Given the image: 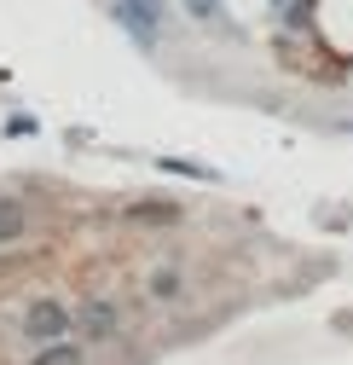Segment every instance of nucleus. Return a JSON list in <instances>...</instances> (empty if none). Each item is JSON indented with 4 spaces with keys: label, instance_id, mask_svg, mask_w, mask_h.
<instances>
[{
    "label": "nucleus",
    "instance_id": "obj_4",
    "mask_svg": "<svg viewBox=\"0 0 353 365\" xmlns=\"http://www.w3.org/2000/svg\"><path fill=\"white\" fill-rule=\"evenodd\" d=\"M23 226H29L23 203H18V197H0V244H18V238H23Z\"/></svg>",
    "mask_w": 353,
    "mask_h": 365
},
{
    "label": "nucleus",
    "instance_id": "obj_3",
    "mask_svg": "<svg viewBox=\"0 0 353 365\" xmlns=\"http://www.w3.org/2000/svg\"><path fill=\"white\" fill-rule=\"evenodd\" d=\"M122 24H134L139 41L157 35V0H122Z\"/></svg>",
    "mask_w": 353,
    "mask_h": 365
},
{
    "label": "nucleus",
    "instance_id": "obj_5",
    "mask_svg": "<svg viewBox=\"0 0 353 365\" xmlns=\"http://www.w3.org/2000/svg\"><path fill=\"white\" fill-rule=\"evenodd\" d=\"M35 365H81V348L75 342H47L35 354Z\"/></svg>",
    "mask_w": 353,
    "mask_h": 365
},
{
    "label": "nucleus",
    "instance_id": "obj_1",
    "mask_svg": "<svg viewBox=\"0 0 353 365\" xmlns=\"http://www.w3.org/2000/svg\"><path fill=\"white\" fill-rule=\"evenodd\" d=\"M23 331H29V342H41V348H47V342H64V336H70V313H64L58 302H35V307L23 313Z\"/></svg>",
    "mask_w": 353,
    "mask_h": 365
},
{
    "label": "nucleus",
    "instance_id": "obj_2",
    "mask_svg": "<svg viewBox=\"0 0 353 365\" xmlns=\"http://www.w3.org/2000/svg\"><path fill=\"white\" fill-rule=\"evenodd\" d=\"M81 336H99V342L116 336V307L110 302H87L81 307Z\"/></svg>",
    "mask_w": 353,
    "mask_h": 365
},
{
    "label": "nucleus",
    "instance_id": "obj_6",
    "mask_svg": "<svg viewBox=\"0 0 353 365\" xmlns=\"http://www.w3.org/2000/svg\"><path fill=\"white\" fill-rule=\"evenodd\" d=\"M180 290H186V279H180V272H157V279H151V296H157V302H174Z\"/></svg>",
    "mask_w": 353,
    "mask_h": 365
}]
</instances>
